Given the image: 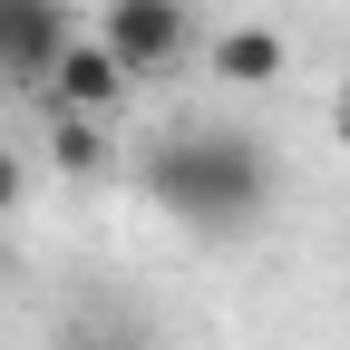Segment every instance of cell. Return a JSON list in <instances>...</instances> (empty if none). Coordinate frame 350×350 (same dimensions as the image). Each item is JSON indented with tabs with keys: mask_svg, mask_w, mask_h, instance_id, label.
<instances>
[{
	"mask_svg": "<svg viewBox=\"0 0 350 350\" xmlns=\"http://www.w3.org/2000/svg\"><path fill=\"white\" fill-rule=\"evenodd\" d=\"M49 165L68 175V185H98L107 175V126L98 117H49Z\"/></svg>",
	"mask_w": 350,
	"mask_h": 350,
	"instance_id": "cell-6",
	"label": "cell"
},
{
	"mask_svg": "<svg viewBox=\"0 0 350 350\" xmlns=\"http://www.w3.org/2000/svg\"><path fill=\"white\" fill-rule=\"evenodd\" d=\"M331 146H350V78L331 88Z\"/></svg>",
	"mask_w": 350,
	"mask_h": 350,
	"instance_id": "cell-9",
	"label": "cell"
},
{
	"mask_svg": "<svg viewBox=\"0 0 350 350\" xmlns=\"http://www.w3.org/2000/svg\"><path fill=\"white\" fill-rule=\"evenodd\" d=\"M273 185H282V156L253 137V126H214V117H185L146 146V195L195 234H243L273 214Z\"/></svg>",
	"mask_w": 350,
	"mask_h": 350,
	"instance_id": "cell-1",
	"label": "cell"
},
{
	"mask_svg": "<svg viewBox=\"0 0 350 350\" xmlns=\"http://www.w3.org/2000/svg\"><path fill=\"white\" fill-rule=\"evenodd\" d=\"M68 39H78V20H68V0H0V78L10 88H49L59 78V59H68Z\"/></svg>",
	"mask_w": 350,
	"mask_h": 350,
	"instance_id": "cell-3",
	"label": "cell"
},
{
	"mask_svg": "<svg viewBox=\"0 0 350 350\" xmlns=\"http://www.w3.org/2000/svg\"><path fill=\"white\" fill-rule=\"evenodd\" d=\"M29 204V165H20V146H0V224Z\"/></svg>",
	"mask_w": 350,
	"mask_h": 350,
	"instance_id": "cell-8",
	"label": "cell"
},
{
	"mask_svg": "<svg viewBox=\"0 0 350 350\" xmlns=\"http://www.w3.org/2000/svg\"><path fill=\"white\" fill-rule=\"evenodd\" d=\"M98 39H107V59L126 78H175L195 59V0H107L98 10Z\"/></svg>",
	"mask_w": 350,
	"mask_h": 350,
	"instance_id": "cell-2",
	"label": "cell"
},
{
	"mask_svg": "<svg viewBox=\"0 0 350 350\" xmlns=\"http://www.w3.org/2000/svg\"><path fill=\"white\" fill-rule=\"evenodd\" d=\"M59 350H146V340H137V331H117V321H68Z\"/></svg>",
	"mask_w": 350,
	"mask_h": 350,
	"instance_id": "cell-7",
	"label": "cell"
},
{
	"mask_svg": "<svg viewBox=\"0 0 350 350\" xmlns=\"http://www.w3.org/2000/svg\"><path fill=\"white\" fill-rule=\"evenodd\" d=\"M214 78H224V88H273L282 78V29H262V20L224 29V39H214Z\"/></svg>",
	"mask_w": 350,
	"mask_h": 350,
	"instance_id": "cell-5",
	"label": "cell"
},
{
	"mask_svg": "<svg viewBox=\"0 0 350 350\" xmlns=\"http://www.w3.org/2000/svg\"><path fill=\"white\" fill-rule=\"evenodd\" d=\"M126 98H137V78L107 59V39H98V29H78V39H68V59H59V78L39 88L29 107H39V117H98V126H107Z\"/></svg>",
	"mask_w": 350,
	"mask_h": 350,
	"instance_id": "cell-4",
	"label": "cell"
}]
</instances>
